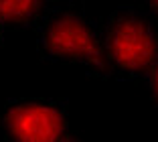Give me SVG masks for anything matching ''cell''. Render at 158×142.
Wrapping results in <instances>:
<instances>
[{
	"label": "cell",
	"mask_w": 158,
	"mask_h": 142,
	"mask_svg": "<svg viewBox=\"0 0 158 142\" xmlns=\"http://www.w3.org/2000/svg\"><path fill=\"white\" fill-rule=\"evenodd\" d=\"M37 53L51 63L79 65L99 77H112L103 27L75 4H51L35 24Z\"/></svg>",
	"instance_id": "obj_1"
},
{
	"label": "cell",
	"mask_w": 158,
	"mask_h": 142,
	"mask_svg": "<svg viewBox=\"0 0 158 142\" xmlns=\"http://www.w3.org/2000/svg\"><path fill=\"white\" fill-rule=\"evenodd\" d=\"M49 6V0H0V23L6 31L35 28Z\"/></svg>",
	"instance_id": "obj_4"
},
{
	"label": "cell",
	"mask_w": 158,
	"mask_h": 142,
	"mask_svg": "<svg viewBox=\"0 0 158 142\" xmlns=\"http://www.w3.org/2000/svg\"><path fill=\"white\" fill-rule=\"evenodd\" d=\"M4 31H6V28L2 27V23H0V45L4 43Z\"/></svg>",
	"instance_id": "obj_7"
},
{
	"label": "cell",
	"mask_w": 158,
	"mask_h": 142,
	"mask_svg": "<svg viewBox=\"0 0 158 142\" xmlns=\"http://www.w3.org/2000/svg\"><path fill=\"white\" fill-rule=\"evenodd\" d=\"M146 83H148V92H150L152 104L158 105V57H156V61H154L152 69H150L148 77H146Z\"/></svg>",
	"instance_id": "obj_5"
},
{
	"label": "cell",
	"mask_w": 158,
	"mask_h": 142,
	"mask_svg": "<svg viewBox=\"0 0 158 142\" xmlns=\"http://www.w3.org/2000/svg\"><path fill=\"white\" fill-rule=\"evenodd\" d=\"M140 4H142V8L146 12L152 14L154 19L158 20V0H140Z\"/></svg>",
	"instance_id": "obj_6"
},
{
	"label": "cell",
	"mask_w": 158,
	"mask_h": 142,
	"mask_svg": "<svg viewBox=\"0 0 158 142\" xmlns=\"http://www.w3.org/2000/svg\"><path fill=\"white\" fill-rule=\"evenodd\" d=\"M0 134L16 142L69 140L67 105L51 97H14L0 110Z\"/></svg>",
	"instance_id": "obj_3"
},
{
	"label": "cell",
	"mask_w": 158,
	"mask_h": 142,
	"mask_svg": "<svg viewBox=\"0 0 158 142\" xmlns=\"http://www.w3.org/2000/svg\"><path fill=\"white\" fill-rule=\"evenodd\" d=\"M103 45L112 75L146 79L158 57V20L142 6H120L103 23Z\"/></svg>",
	"instance_id": "obj_2"
}]
</instances>
